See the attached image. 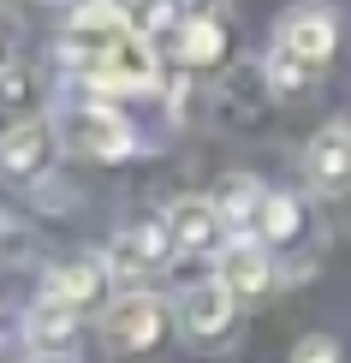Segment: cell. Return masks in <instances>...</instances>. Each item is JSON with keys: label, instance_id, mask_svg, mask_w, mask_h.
<instances>
[{"label": "cell", "instance_id": "cell-7", "mask_svg": "<svg viewBox=\"0 0 351 363\" xmlns=\"http://www.w3.org/2000/svg\"><path fill=\"white\" fill-rule=\"evenodd\" d=\"M173 256L179 250H173V238H167L161 220H137V226H126V233L108 245V268L126 274V280H149V274H161Z\"/></svg>", "mask_w": 351, "mask_h": 363}, {"label": "cell", "instance_id": "cell-1", "mask_svg": "<svg viewBox=\"0 0 351 363\" xmlns=\"http://www.w3.org/2000/svg\"><path fill=\"white\" fill-rule=\"evenodd\" d=\"M60 54L96 89H155V48L131 24L126 0H84L60 36Z\"/></svg>", "mask_w": 351, "mask_h": 363}, {"label": "cell", "instance_id": "cell-10", "mask_svg": "<svg viewBox=\"0 0 351 363\" xmlns=\"http://www.w3.org/2000/svg\"><path fill=\"white\" fill-rule=\"evenodd\" d=\"M303 173H310V185H316V191H328V196L351 191V125H328V131H316L310 149H303Z\"/></svg>", "mask_w": 351, "mask_h": 363}, {"label": "cell", "instance_id": "cell-15", "mask_svg": "<svg viewBox=\"0 0 351 363\" xmlns=\"http://www.w3.org/2000/svg\"><path fill=\"white\" fill-rule=\"evenodd\" d=\"M298 233H303V208H298V196L268 191V203H262V245H292Z\"/></svg>", "mask_w": 351, "mask_h": 363}, {"label": "cell", "instance_id": "cell-4", "mask_svg": "<svg viewBox=\"0 0 351 363\" xmlns=\"http://www.w3.org/2000/svg\"><path fill=\"white\" fill-rule=\"evenodd\" d=\"M161 226H167V238H173L179 256H221L233 245V233L221 220V203H208V196H179Z\"/></svg>", "mask_w": 351, "mask_h": 363}, {"label": "cell", "instance_id": "cell-3", "mask_svg": "<svg viewBox=\"0 0 351 363\" xmlns=\"http://www.w3.org/2000/svg\"><path fill=\"white\" fill-rule=\"evenodd\" d=\"M54 143H66L72 155H84V161H126L137 149V131H131V119L119 108H108V101H60Z\"/></svg>", "mask_w": 351, "mask_h": 363}, {"label": "cell", "instance_id": "cell-18", "mask_svg": "<svg viewBox=\"0 0 351 363\" xmlns=\"http://www.w3.org/2000/svg\"><path fill=\"white\" fill-rule=\"evenodd\" d=\"M42 363H78V357H42Z\"/></svg>", "mask_w": 351, "mask_h": 363}, {"label": "cell", "instance_id": "cell-11", "mask_svg": "<svg viewBox=\"0 0 351 363\" xmlns=\"http://www.w3.org/2000/svg\"><path fill=\"white\" fill-rule=\"evenodd\" d=\"M167 48H173L179 66H221L226 60V24L208 18V12H185L173 24V36H167Z\"/></svg>", "mask_w": 351, "mask_h": 363}, {"label": "cell", "instance_id": "cell-8", "mask_svg": "<svg viewBox=\"0 0 351 363\" xmlns=\"http://www.w3.org/2000/svg\"><path fill=\"white\" fill-rule=\"evenodd\" d=\"M233 298H262L274 286V256L262 238H233V245L221 250V274H215Z\"/></svg>", "mask_w": 351, "mask_h": 363}, {"label": "cell", "instance_id": "cell-6", "mask_svg": "<svg viewBox=\"0 0 351 363\" xmlns=\"http://www.w3.org/2000/svg\"><path fill=\"white\" fill-rule=\"evenodd\" d=\"M101 334H108L113 352H149V345L167 334V310H161V298H149V292L113 298L108 315H101Z\"/></svg>", "mask_w": 351, "mask_h": 363}, {"label": "cell", "instance_id": "cell-2", "mask_svg": "<svg viewBox=\"0 0 351 363\" xmlns=\"http://www.w3.org/2000/svg\"><path fill=\"white\" fill-rule=\"evenodd\" d=\"M333 48H340V18H333L322 0L292 6L280 24H274V42H268V60H262L268 89H280V96L310 89L316 78H322V66L333 60Z\"/></svg>", "mask_w": 351, "mask_h": 363}, {"label": "cell", "instance_id": "cell-9", "mask_svg": "<svg viewBox=\"0 0 351 363\" xmlns=\"http://www.w3.org/2000/svg\"><path fill=\"white\" fill-rule=\"evenodd\" d=\"M42 298H54V304H66V310H89V304H101L108 298V262H96V256H72V262H54L48 268V292Z\"/></svg>", "mask_w": 351, "mask_h": 363}, {"label": "cell", "instance_id": "cell-14", "mask_svg": "<svg viewBox=\"0 0 351 363\" xmlns=\"http://www.w3.org/2000/svg\"><path fill=\"white\" fill-rule=\"evenodd\" d=\"M262 203H268V191L256 185V179H233L226 196H221L226 233H233V238H262Z\"/></svg>", "mask_w": 351, "mask_h": 363}, {"label": "cell", "instance_id": "cell-5", "mask_svg": "<svg viewBox=\"0 0 351 363\" xmlns=\"http://www.w3.org/2000/svg\"><path fill=\"white\" fill-rule=\"evenodd\" d=\"M233 315H238V298L221 280H196L179 292V328H185L191 345H221L233 334Z\"/></svg>", "mask_w": 351, "mask_h": 363}, {"label": "cell", "instance_id": "cell-16", "mask_svg": "<svg viewBox=\"0 0 351 363\" xmlns=\"http://www.w3.org/2000/svg\"><path fill=\"white\" fill-rule=\"evenodd\" d=\"M292 363H340V345H333L328 334H303L292 345Z\"/></svg>", "mask_w": 351, "mask_h": 363}, {"label": "cell", "instance_id": "cell-12", "mask_svg": "<svg viewBox=\"0 0 351 363\" xmlns=\"http://www.w3.org/2000/svg\"><path fill=\"white\" fill-rule=\"evenodd\" d=\"M48 149H54V131L42 119H24V125H6L0 131V173L6 179H36L48 167Z\"/></svg>", "mask_w": 351, "mask_h": 363}, {"label": "cell", "instance_id": "cell-13", "mask_svg": "<svg viewBox=\"0 0 351 363\" xmlns=\"http://www.w3.org/2000/svg\"><path fill=\"white\" fill-rule=\"evenodd\" d=\"M24 345L36 357H72V345H78V310L42 298V304L24 315Z\"/></svg>", "mask_w": 351, "mask_h": 363}, {"label": "cell", "instance_id": "cell-17", "mask_svg": "<svg viewBox=\"0 0 351 363\" xmlns=\"http://www.w3.org/2000/svg\"><path fill=\"white\" fill-rule=\"evenodd\" d=\"M6 66H12V30H6V18H0V78H6Z\"/></svg>", "mask_w": 351, "mask_h": 363}]
</instances>
